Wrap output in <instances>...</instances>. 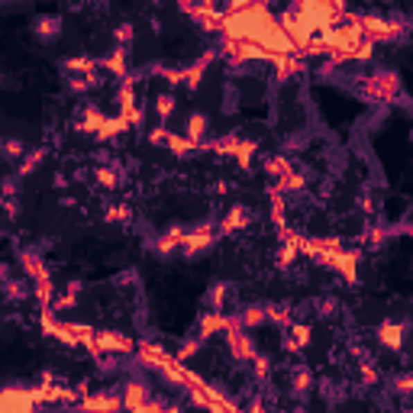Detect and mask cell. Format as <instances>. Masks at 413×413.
Returning <instances> with one entry per match:
<instances>
[{"mask_svg":"<svg viewBox=\"0 0 413 413\" xmlns=\"http://www.w3.org/2000/svg\"><path fill=\"white\" fill-rule=\"evenodd\" d=\"M352 91L365 103H394L401 97V75L394 68H378L371 75H362L358 81H352Z\"/></svg>","mask_w":413,"mask_h":413,"instance_id":"cell-1","label":"cell"},{"mask_svg":"<svg viewBox=\"0 0 413 413\" xmlns=\"http://www.w3.org/2000/svg\"><path fill=\"white\" fill-rule=\"evenodd\" d=\"M362 36L371 42H397L401 36H407V19L401 17H378V13H358L355 17Z\"/></svg>","mask_w":413,"mask_h":413,"instance_id":"cell-2","label":"cell"},{"mask_svg":"<svg viewBox=\"0 0 413 413\" xmlns=\"http://www.w3.org/2000/svg\"><path fill=\"white\" fill-rule=\"evenodd\" d=\"M255 146L252 139H243L239 132H226L223 139L216 142H204V152H213V155H226V159H236L243 168H252V155H255Z\"/></svg>","mask_w":413,"mask_h":413,"instance_id":"cell-3","label":"cell"},{"mask_svg":"<svg viewBox=\"0 0 413 413\" xmlns=\"http://www.w3.org/2000/svg\"><path fill=\"white\" fill-rule=\"evenodd\" d=\"M313 262L329 268V272H336L339 278L349 284L358 281V255L355 252H342V249H336V252H319V255H313Z\"/></svg>","mask_w":413,"mask_h":413,"instance_id":"cell-4","label":"cell"},{"mask_svg":"<svg viewBox=\"0 0 413 413\" xmlns=\"http://www.w3.org/2000/svg\"><path fill=\"white\" fill-rule=\"evenodd\" d=\"M249 333H252V329H245V326H233L223 333L226 352H229V358H233L236 365H249L252 355L258 352V349H255V339L249 336Z\"/></svg>","mask_w":413,"mask_h":413,"instance_id":"cell-5","label":"cell"},{"mask_svg":"<svg viewBox=\"0 0 413 413\" xmlns=\"http://www.w3.org/2000/svg\"><path fill=\"white\" fill-rule=\"evenodd\" d=\"M216 229L213 223H197L191 226L188 236H184V245H181V258H197V255H204L210 245L216 243Z\"/></svg>","mask_w":413,"mask_h":413,"instance_id":"cell-6","label":"cell"},{"mask_svg":"<svg viewBox=\"0 0 413 413\" xmlns=\"http://www.w3.org/2000/svg\"><path fill=\"white\" fill-rule=\"evenodd\" d=\"M39 401H36V391L33 387H17L10 385L3 387V394H0V410L3 413H26V410H36Z\"/></svg>","mask_w":413,"mask_h":413,"instance_id":"cell-7","label":"cell"},{"mask_svg":"<svg viewBox=\"0 0 413 413\" xmlns=\"http://www.w3.org/2000/svg\"><path fill=\"white\" fill-rule=\"evenodd\" d=\"M136 342L132 336L120 333V329H97V358L100 355H130Z\"/></svg>","mask_w":413,"mask_h":413,"instance_id":"cell-8","label":"cell"},{"mask_svg":"<svg viewBox=\"0 0 413 413\" xmlns=\"http://www.w3.org/2000/svg\"><path fill=\"white\" fill-rule=\"evenodd\" d=\"M375 339H378V346L387 349V352H401L407 339V323H401V319H381L375 329Z\"/></svg>","mask_w":413,"mask_h":413,"instance_id":"cell-9","label":"cell"},{"mask_svg":"<svg viewBox=\"0 0 413 413\" xmlns=\"http://www.w3.org/2000/svg\"><path fill=\"white\" fill-rule=\"evenodd\" d=\"M184 236H188V229H184V226H168L165 233H159L155 239H152L149 249H152L155 255H161V258H168V255H181Z\"/></svg>","mask_w":413,"mask_h":413,"instance_id":"cell-10","label":"cell"},{"mask_svg":"<svg viewBox=\"0 0 413 413\" xmlns=\"http://www.w3.org/2000/svg\"><path fill=\"white\" fill-rule=\"evenodd\" d=\"M78 407L81 410H120V407H126V401H123L120 387H103L97 394H85L78 401Z\"/></svg>","mask_w":413,"mask_h":413,"instance_id":"cell-11","label":"cell"},{"mask_svg":"<svg viewBox=\"0 0 413 413\" xmlns=\"http://www.w3.org/2000/svg\"><path fill=\"white\" fill-rule=\"evenodd\" d=\"M249 226H252V213H249V206L233 204L223 213V220H220V236H236V233H243V229H249Z\"/></svg>","mask_w":413,"mask_h":413,"instance_id":"cell-12","label":"cell"},{"mask_svg":"<svg viewBox=\"0 0 413 413\" xmlns=\"http://www.w3.org/2000/svg\"><path fill=\"white\" fill-rule=\"evenodd\" d=\"M307 346H310V326L307 323H291V326H284L281 349L288 355H301Z\"/></svg>","mask_w":413,"mask_h":413,"instance_id":"cell-13","label":"cell"},{"mask_svg":"<svg viewBox=\"0 0 413 413\" xmlns=\"http://www.w3.org/2000/svg\"><path fill=\"white\" fill-rule=\"evenodd\" d=\"M29 33H33L39 42H55V39L62 36V17H55V13H42V17L33 19Z\"/></svg>","mask_w":413,"mask_h":413,"instance_id":"cell-14","label":"cell"},{"mask_svg":"<svg viewBox=\"0 0 413 413\" xmlns=\"http://www.w3.org/2000/svg\"><path fill=\"white\" fill-rule=\"evenodd\" d=\"M216 58V52H206V55H200L197 62H191V65H181L184 68V81H181V87H188V91H197L200 85H204L206 78V65Z\"/></svg>","mask_w":413,"mask_h":413,"instance_id":"cell-15","label":"cell"},{"mask_svg":"<svg viewBox=\"0 0 413 413\" xmlns=\"http://www.w3.org/2000/svg\"><path fill=\"white\" fill-rule=\"evenodd\" d=\"M181 132H184L188 139H194L197 146H204L206 132H210V116H206L204 110H191L188 120H184V130H181Z\"/></svg>","mask_w":413,"mask_h":413,"instance_id":"cell-16","label":"cell"},{"mask_svg":"<svg viewBox=\"0 0 413 413\" xmlns=\"http://www.w3.org/2000/svg\"><path fill=\"white\" fill-rule=\"evenodd\" d=\"M94 184L100 191H116L123 184V168L120 165H113V161H103L100 168L94 171Z\"/></svg>","mask_w":413,"mask_h":413,"instance_id":"cell-17","label":"cell"},{"mask_svg":"<svg viewBox=\"0 0 413 413\" xmlns=\"http://www.w3.org/2000/svg\"><path fill=\"white\" fill-rule=\"evenodd\" d=\"M288 385H291V394H310L313 391V385H317V378H313V371H310L307 365H291V378H288Z\"/></svg>","mask_w":413,"mask_h":413,"instance_id":"cell-18","label":"cell"},{"mask_svg":"<svg viewBox=\"0 0 413 413\" xmlns=\"http://www.w3.org/2000/svg\"><path fill=\"white\" fill-rule=\"evenodd\" d=\"M100 62V71H107V75H113V78H126L130 75V65H126V49H113L110 55H103V58H97Z\"/></svg>","mask_w":413,"mask_h":413,"instance_id":"cell-19","label":"cell"},{"mask_svg":"<svg viewBox=\"0 0 413 413\" xmlns=\"http://www.w3.org/2000/svg\"><path fill=\"white\" fill-rule=\"evenodd\" d=\"M161 146H168L171 152H175V155H191V152H204V146H197V142L194 139H188V136H184V132H171V130H165V142H161Z\"/></svg>","mask_w":413,"mask_h":413,"instance_id":"cell-20","label":"cell"},{"mask_svg":"<svg viewBox=\"0 0 413 413\" xmlns=\"http://www.w3.org/2000/svg\"><path fill=\"white\" fill-rule=\"evenodd\" d=\"M274 188L281 191L284 197H288V194H301V191H307V175H301L297 168H291L288 175L274 178Z\"/></svg>","mask_w":413,"mask_h":413,"instance_id":"cell-21","label":"cell"},{"mask_svg":"<svg viewBox=\"0 0 413 413\" xmlns=\"http://www.w3.org/2000/svg\"><path fill=\"white\" fill-rule=\"evenodd\" d=\"M81 291H85V288H81V281H68V288L62 294H55V301H52V313H62V310H71L78 304V297H81Z\"/></svg>","mask_w":413,"mask_h":413,"instance_id":"cell-22","label":"cell"},{"mask_svg":"<svg viewBox=\"0 0 413 413\" xmlns=\"http://www.w3.org/2000/svg\"><path fill=\"white\" fill-rule=\"evenodd\" d=\"M62 68H65V75H97L100 62L97 58H85V55H71L62 62Z\"/></svg>","mask_w":413,"mask_h":413,"instance_id":"cell-23","label":"cell"},{"mask_svg":"<svg viewBox=\"0 0 413 413\" xmlns=\"http://www.w3.org/2000/svg\"><path fill=\"white\" fill-rule=\"evenodd\" d=\"M152 110H155L159 123H168L171 113L178 110V100H175V94H171V91H159V94H155V100H152Z\"/></svg>","mask_w":413,"mask_h":413,"instance_id":"cell-24","label":"cell"},{"mask_svg":"<svg viewBox=\"0 0 413 413\" xmlns=\"http://www.w3.org/2000/svg\"><path fill=\"white\" fill-rule=\"evenodd\" d=\"M249 371H252V378L258 381V385H268V381H272L274 365H272V358L265 355V352H255L252 362H249Z\"/></svg>","mask_w":413,"mask_h":413,"instance_id":"cell-25","label":"cell"},{"mask_svg":"<svg viewBox=\"0 0 413 413\" xmlns=\"http://www.w3.org/2000/svg\"><path fill=\"white\" fill-rule=\"evenodd\" d=\"M239 319H243L245 329H258L268 323V317H265V304H245L243 310H239Z\"/></svg>","mask_w":413,"mask_h":413,"instance_id":"cell-26","label":"cell"},{"mask_svg":"<svg viewBox=\"0 0 413 413\" xmlns=\"http://www.w3.org/2000/svg\"><path fill=\"white\" fill-rule=\"evenodd\" d=\"M149 75H152V78H161V81H168L171 87H178L181 81H184V68H178V65H161V62H155V65L149 68Z\"/></svg>","mask_w":413,"mask_h":413,"instance_id":"cell-27","label":"cell"},{"mask_svg":"<svg viewBox=\"0 0 413 413\" xmlns=\"http://www.w3.org/2000/svg\"><path fill=\"white\" fill-rule=\"evenodd\" d=\"M65 85L71 94H87L100 85V75H65Z\"/></svg>","mask_w":413,"mask_h":413,"instance_id":"cell-28","label":"cell"},{"mask_svg":"<svg viewBox=\"0 0 413 413\" xmlns=\"http://www.w3.org/2000/svg\"><path fill=\"white\" fill-rule=\"evenodd\" d=\"M262 168L268 178H281V175H288V171L294 168V161L288 159V155H268V159L262 161Z\"/></svg>","mask_w":413,"mask_h":413,"instance_id":"cell-29","label":"cell"},{"mask_svg":"<svg viewBox=\"0 0 413 413\" xmlns=\"http://www.w3.org/2000/svg\"><path fill=\"white\" fill-rule=\"evenodd\" d=\"M0 152H3V161H7V165H13V161H23V155H26V142L17 139V136H7V139H3V146H0Z\"/></svg>","mask_w":413,"mask_h":413,"instance_id":"cell-30","label":"cell"},{"mask_svg":"<svg viewBox=\"0 0 413 413\" xmlns=\"http://www.w3.org/2000/svg\"><path fill=\"white\" fill-rule=\"evenodd\" d=\"M265 317H268V323H274V326H291V307L288 304H265Z\"/></svg>","mask_w":413,"mask_h":413,"instance_id":"cell-31","label":"cell"},{"mask_svg":"<svg viewBox=\"0 0 413 413\" xmlns=\"http://www.w3.org/2000/svg\"><path fill=\"white\" fill-rule=\"evenodd\" d=\"M358 381H362V387L381 385V371H378V365L371 358H358Z\"/></svg>","mask_w":413,"mask_h":413,"instance_id":"cell-32","label":"cell"},{"mask_svg":"<svg viewBox=\"0 0 413 413\" xmlns=\"http://www.w3.org/2000/svg\"><path fill=\"white\" fill-rule=\"evenodd\" d=\"M229 284H223V281H216L210 291H206V307L210 310H226V304H229Z\"/></svg>","mask_w":413,"mask_h":413,"instance_id":"cell-33","label":"cell"},{"mask_svg":"<svg viewBox=\"0 0 413 413\" xmlns=\"http://www.w3.org/2000/svg\"><path fill=\"white\" fill-rule=\"evenodd\" d=\"M42 159H46V152L42 149H33L23 155V161H19V168H17V178H26V175H33V171L42 165Z\"/></svg>","mask_w":413,"mask_h":413,"instance_id":"cell-34","label":"cell"},{"mask_svg":"<svg viewBox=\"0 0 413 413\" xmlns=\"http://www.w3.org/2000/svg\"><path fill=\"white\" fill-rule=\"evenodd\" d=\"M103 220L107 223H123V226H130L132 223V210L126 204H110L107 210H103Z\"/></svg>","mask_w":413,"mask_h":413,"instance_id":"cell-35","label":"cell"},{"mask_svg":"<svg viewBox=\"0 0 413 413\" xmlns=\"http://www.w3.org/2000/svg\"><path fill=\"white\" fill-rule=\"evenodd\" d=\"M206 346V339H200V336H191V339H184V342H181V349L178 352H175V355L181 358V362H191V358L197 355L200 349Z\"/></svg>","mask_w":413,"mask_h":413,"instance_id":"cell-36","label":"cell"},{"mask_svg":"<svg viewBox=\"0 0 413 413\" xmlns=\"http://www.w3.org/2000/svg\"><path fill=\"white\" fill-rule=\"evenodd\" d=\"M132 39H136V29H132V23H120V26L113 29V42L120 49L132 46Z\"/></svg>","mask_w":413,"mask_h":413,"instance_id":"cell-37","label":"cell"},{"mask_svg":"<svg viewBox=\"0 0 413 413\" xmlns=\"http://www.w3.org/2000/svg\"><path fill=\"white\" fill-rule=\"evenodd\" d=\"M336 313H339V301H336V297H319V301H317V317L329 319V317H336Z\"/></svg>","mask_w":413,"mask_h":413,"instance_id":"cell-38","label":"cell"},{"mask_svg":"<svg viewBox=\"0 0 413 413\" xmlns=\"http://www.w3.org/2000/svg\"><path fill=\"white\" fill-rule=\"evenodd\" d=\"M358 206H362V210H365V213H375L378 210V200H375V194H371V191H358Z\"/></svg>","mask_w":413,"mask_h":413,"instance_id":"cell-39","label":"cell"},{"mask_svg":"<svg viewBox=\"0 0 413 413\" xmlns=\"http://www.w3.org/2000/svg\"><path fill=\"white\" fill-rule=\"evenodd\" d=\"M200 7H210V10H216V3H220V0H197Z\"/></svg>","mask_w":413,"mask_h":413,"instance_id":"cell-40","label":"cell"},{"mask_svg":"<svg viewBox=\"0 0 413 413\" xmlns=\"http://www.w3.org/2000/svg\"><path fill=\"white\" fill-rule=\"evenodd\" d=\"M152 3H161V0H152Z\"/></svg>","mask_w":413,"mask_h":413,"instance_id":"cell-41","label":"cell"}]
</instances>
